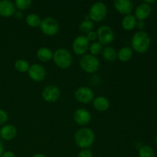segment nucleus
Listing matches in <instances>:
<instances>
[{"mask_svg": "<svg viewBox=\"0 0 157 157\" xmlns=\"http://www.w3.org/2000/svg\"><path fill=\"white\" fill-rule=\"evenodd\" d=\"M155 142H156V145H157V134H156V137H155Z\"/></svg>", "mask_w": 157, "mask_h": 157, "instance_id": "36", "label": "nucleus"}, {"mask_svg": "<svg viewBox=\"0 0 157 157\" xmlns=\"http://www.w3.org/2000/svg\"><path fill=\"white\" fill-rule=\"evenodd\" d=\"M41 96L46 102L54 103L59 99L61 96V91L56 85L51 84L44 87L41 93Z\"/></svg>", "mask_w": 157, "mask_h": 157, "instance_id": "11", "label": "nucleus"}, {"mask_svg": "<svg viewBox=\"0 0 157 157\" xmlns=\"http://www.w3.org/2000/svg\"><path fill=\"white\" fill-rule=\"evenodd\" d=\"M93 106L96 110L99 112L107 111L110 108V101L106 97L98 96L93 100Z\"/></svg>", "mask_w": 157, "mask_h": 157, "instance_id": "17", "label": "nucleus"}, {"mask_svg": "<svg viewBox=\"0 0 157 157\" xmlns=\"http://www.w3.org/2000/svg\"><path fill=\"white\" fill-rule=\"evenodd\" d=\"M136 27L140 29V31H142V29L145 27V22L144 21H139L136 23Z\"/></svg>", "mask_w": 157, "mask_h": 157, "instance_id": "32", "label": "nucleus"}, {"mask_svg": "<svg viewBox=\"0 0 157 157\" xmlns=\"http://www.w3.org/2000/svg\"><path fill=\"white\" fill-rule=\"evenodd\" d=\"M53 61L58 67L61 69H67L71 67L73 61L71 52L66 48H58L54 52Z\"/></svg>", "mask_w": 157, "mask_h": 157, "instance_id": "3", "label": "nucleus"}, {"mask_svg": "<svg viewBox=\"0 0 157 157\" xmlns=\"http://www.w3.org/2000/svg\"><path fill=\"white\" fill-rule=\"evenodd\" d=\"M32 2L31 0H15L14 2L15 9H18V11H25L29 9L32 5Z\"/></svg>", "mask_w": 157, "mask_h": 157, "instance_id": "27", "label": "nucleus"}, {"mask_svg": "<svg viewBox=\"0 0 157 157\" xmlns=\"http://www.w3.org/2000/svg\"><path fill=\"white\" fill-rule=\"evenodd\" d=\"M107 14V7L105 3L98 2L94 3L90 8L88 15L92 21H102Z\"/></svg>", "mask_w": 157, "mask_h": 157, "instance_id": "6", "label": "nucleus"}, {"mask_svg": "<svg viewBox=\"0 0 157 157\" xmlns=\"http://www.w3.org/2000/svg\"><path fill=\"white\" fill-rule=\"evenodd\" d=\"M133 50L129 47H123L117 52V58L122 62H127L133 58Z\"/></svg>", "mask_w": 157, "mask_h": 157, "instance_id": "21", "label": "nucleus"}, {"mask_svg": "<svg viewBox=\"0 0 157 157\" xmlns=\"http://www.w3.org/2000/svg\"><path fill=\"white\" fill-rule=\"evenodd\" d=\"M26 24L31 28H37L39 27L41 24V18L38 15L35 13H30L26 16L25 18Z\"/></svg>", "mask_w": 157, "mask_h": 157, "instance_id": "22", "label": "nucleus"}, {"mask_svg": "<svg viewBox=\"0 0 157 157\" xmlns=\"http://www.w3.org/2000/svg\"><path fill=\"white\" fill-rule=\"evenodd\" d=\"M98 42L102 45L108 46L114 40V32L108 25H101L97 31Z\"/></svg>", "mask_w": 157, "mask_h": 157, "instance_id": "7", "label": "nucleus"}, {"mask_svg": "<svg viewBox=\"0 0 157 157\" xmlns=\"http://www.w3.org/2000/svg\"><path fill=\"white\" fill-rule=\"evenodd\" d=\"M14 66H15V70L21 73L28 72L29 67H30L29 63L25 59H18L17 61H15Z\"/></svg>", "mask_w": 157, "mask_h": 157, "instance_id": "23", "label": "nucleus"}, {"mask_svg": "<svg viewBox=\"0 0 157 157\" xmlns=\"http://www.w3.org/2000/svg\"><path fill=\"white\" fill-rule=\"evenodd\" d=\"M75 141L77 146L81 150L89 149L94 143L95 134L91 129L83 127L75 133Z\"/></svg>", "mask_w": 157, "mask_h": 157, "instance_id": "2", "label": "nucleus"}, {"mask_svg": "<svg viewBox=\"0 0 157 157\" xmlns=\"http://www.w3.org/2000/svg\"><path fill=\"white\" fill-rule=\"evenodd\" d=\"M103 58L107 61H114L117 59V52L114 48L111 46H106L104 48H103L102 52Z\"/></svg>", "mask_w": 157, "mask_h": 157, "instance_id": "20", "label": "nucleus"}, {"mask_svg": "<svg viewBox=\"0 0 157 157\" xmlns=\"http://www.w3.org/2000/svg\"><path fill=\"white\" fill-rule=\"evenodd\" d=\"M80 66L86 73L93 74L99 69L100 61L96 56L90 54H85L80 58Z\"/></svg>", "mask_w": 157, "mask_h": 157, "instance_id": "4", "label": "nucleus"}, {"mask_svg": "<svg viewBox=\"0 0 157 157\" xmlns=\"http://www.w3.org/2000/svg\"><path fill=\"white\" fill-rule=\"evenodd\" d=\"M77 157H93V153L90 149H83L78 153Z\"/></svg>", "mask_w": 157, "mask_h": 157, "instance_id": "29", "label": "nucleus"}, {"mask_svg": "<svg viewBox=\"0 0 157 157\" xmlns=\"http://www.w3.org/2000/svg\"><path fill=\"white\" fill-rule=\"evenodd\" d=\"M89 50H90V55L96 56L102 53L103 52V45L98 41H94L91 43L89 46Z\"/></svg>", "mask_w": 157, "mask_h": 157, "instance_id": "26", "label": "nucleus"}, {"mask_svg": "<svg viewBox=\"0 0 157 157\" xmlns=\"http://www.w3.org/2000/svg\"><path fill=\"white\" fill-rule=\"evenodd\" d=\"M16 135L17 128L12 124H5L0 129V137L4 140H12Z\"/></svg>", "mask_w": 157, "mask_h": 157, "instance_id": "15", "label": "nucleus"}, {"mask_svg": "<svg viewBox=\"0 0 157 157\" xmlns=\"http://www.w3.org/2000/svg\"><path fill=\"white\" fill-rule=\"evenodd\" d=\"M74 120L77 124L85 127L91 121V114L87 109L78 108L74 113Z\"/></svg>", "mask_w": 157, "mask_h": 157, "instance_id": "12", "label": "nucleus"}, {"mask_svg": "<svg viewBox=\"0 0 157 157\" xmlns=\"http://www.w3.org/2000/svg\"><path fill=\"white\" fill-rule=\"evenodd\" d=\"M53 52L49 48H40L37 51V58L41 62H48L53 58Z\"/></svg>", "mask_w": 157, "mask_h": 157, "instance_id": "18", "label": "nucleus"}, {"mask_svg": "<svg viewBox=\"0 0 157 157\" xmlns=\"http://www.w3.org/2000/svg\"><path fill=\"white\" fill-rule=\"evenodd\" d=\"M9 120V115L2 109H0V126H4Z\"/></svg>", "mask_w": 157, "mask_h": 157, "instance_id": "28", "label": "nucleus"}, {"mask_svg": "<svg viewBox=\"0 0 157 157\" xmlns=\"http://www.w3.org/2000/svg\"><path fill=\"white\" fill-rule=\"evenodd\" d=\"M2 157H15V154H14L13 152L6 151V152H4V153H3Z\"/></svg>", "mask_w": 157, "mask_h": 157, "instance_id": "31", "label": "nucleus"}, {"mask_svg": "<svg viewBox=\"0 0 157 157\" xmlns=\"http://www.w3.org/2000/svg\"><path fill=\"white\" fill-rule=\"evenodd\" d=\"M139 157H156V154L150 146L144 145L140 148Z\"/></svg>", "mask_w": 157, "mask_h": 157, "instance_id": "25", "label": "nucleus"}, {"mask_svg": "<svg viewBox=\"0 0 157 157\" xmlns=\"http://www.w3.org/2000/svg\"><path fill=\"white\" fill-rule=\"evenodd\" d=\"M89 46H90V41H88L86 35H81L77 36L74 40L72 48L75 55L83 56L89 49Z\"/></svg>", "mask_w": 157, "mask_h": 157, "instance_id": "8", "label": "nucleus"}, {"mask_svg": "<svg viewBox=\"0 0 157 157\" xmlns=\"http://www.w3.org/2000/svg\"><path fill=\"white\" fill-rule=\"evenodd\" d=\"M94 29V21L90 19H84L81 22L79 25L80 32H82L83 34L87 35L88 32H91Z\"/></svg>", "mask_w": 157, "mask_h": 157, "instance_id": "24", "label": "nucleus"}, {"mask_svg": "<svg viewBox=\"0 0 157 157\" xmlns=\"http://www.w3.org/2000/svg\"><path fill=\"white\" fill-rule=\"evenodd\" d=\"M113 6L120 14L124 15H130L133 8L130 0H116L113 2Z\"/></svg>", "mask_w": 157, "mask_h": 157, "instance_id": "13", "label": "nucleus"}, {"mask_svg": "<svg viewBox=\"0 0 157 157\" xmlns=\"http://www.w3.org/2000/svg\"><path fill=\"white\" fill-rule=\"evenodd\" d=\"M151 14V6L145 2L140 4L135 10V18L139 21H144Z\"/></svg>", "mask_w": 157, "mask_h": 157, "instance_id": "16", "label": "nucleus"}, {"mask_svg": "<svg viewBox=\"0 0 157 157\" xmlns=\"http://www.w3.org/2000/svg\"><path fill=\"white\" fill-rule=\"evenodd\" d=\"M15 10V6L13 2L10 0H2L0 1V15L5 18L14 15Z\"/></svg>", "mask_w": 157, "mask_h": 157, "instance_id": "14", "label": "nucleus"}, {"mask_svg": "<svg viewBox=\"0 0 157 157\" xmlns=\"http://www.w3.org/2000/svg\"><path fill=\"white\" fill-rule=\"evenodd\" d=\"M151 39L144 31H139L133 35L131 39L132 50L137 53H145L150 48Z\"/></svg>", "mask_w": 157, "mask_h": 157, "instance_id": "1", "label": "nucleus"}, {"mask_svg": "<svg viewBox=\"0 0 157 157\" xmlns=\"http://www.w3.org/2000/svg\"><path fill=\"white\" fill-rule=\"evenodd\" d=\"M28 75L32 81L35 82L42 81L46 77V70L41 64H33L30 65Z\"/></svg>", "mask_w": 157, "mask_h": 157, "instance_id": "10", "label": "nucleus"}, {"mask_svg": "<svg viewBox=\"0 0 157 157\" xmlns=\"http://www.w3.org/2000/svg\"><path fill=\"white\" fill-rule=\"evenodd\" d=\"M4 146H3V144L2 142V140H0V157H2V154L4 153Z\"/></svg>", "mask_w": 157, "mask_h": 157, "instance_id": "34", "label": "nucleus"}, {"mask_svg": "<svg viewBox=\"0 0 157 157\" xmlns=\"http://www.w3.org/2000/svg\"><path fill=\"white\" fill-rule=\"evenodd\" d=\"M86 37L88 39L89 41H93L94 42L97 39H98V35H97V32L95 31H91V32H88L86 35Z\"/></svg>", "mask_w": 157, "mask_h": 157, "instance_id": "30", "label": "nucleus"}, {"mask_svg": "<svg viewBox=\"0 0 157 157\" xmlns=\"http://www.w3.org/2000/svg\"><path fill=\"white\" fill-rule=\"evenodd\" d=\"M32 157H47L45 156L44 154H43V153H35V154H34Z\"/></svg>", "mask_w": 157, "mask_h": 157, "instance_id": "35", "label": "nucleus"}, {"mask_svg": "<svg viewBox=\"0 0 157 157\" xmlns=\"http://www.w3.org/2000/svg\"><path fill=\"white\" fill-rule=\"evenodd\" d=\"M136 18L133 15H125L121 21V25L124 30L126 31H132L136 27Z\"/></svg>", "mask_w": 157, "mask_h": 157, "instance_id": "19", "label": "nucleus"}, {"mask_svg": "<svg viewBox=\"0 0 157 157\" xmlns=\"http://www.w3.org/2000/svg\"><path fill=\"white\" fill-rule=\"evenodd\" d=\"M40 30L43 34L48 36H54L59 31V24L53 17L48 16L42 18L39 25Z\"/></svg>", "mask_w": 157, "mask_h": 157, "instance_id": "5", "label": "nucleus"}, {"mask_svg": "<svg viewBox=\"0 0 157 157\" xmlns=\"http://www.w3.org/2000/svg\"><path fill=\"white\" fill-rule=\"evenodd\" d=\"M75 99L82 104H89L94 99L93 90L88 87H80L75 92Z\"/></svg>", "mask_w": 157, "mask_h": 157, "instance_id": "9", "label": "nucleus"}, {"mask_svg": "<svg viewBox=\"0 0 157 157\" xmlns=\"http://www.w3.org/2000/svg\"><path fill=\"white\" fill-rule=\"evenodd\" d=\"M14 15H15V17L17 19H21V18H23V13L21 11H17V12H15Z\"/></svg>", "mask_w": 157, "mask_h": 157, "instance_id": "33", "label": "nucleus"}]
</instances>
